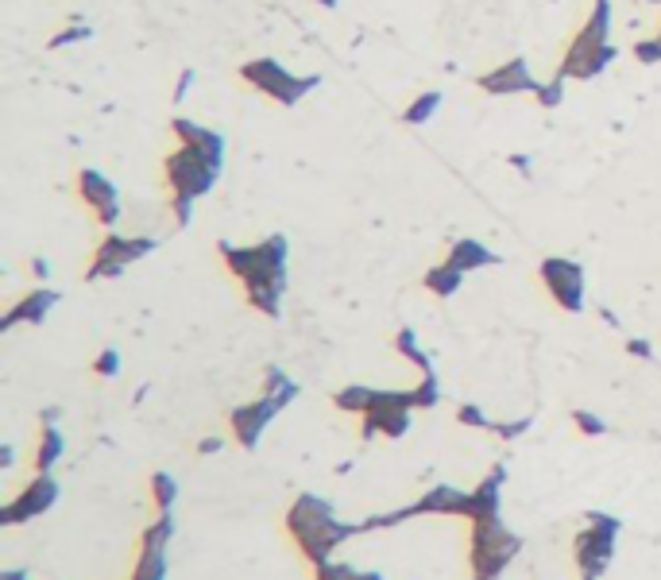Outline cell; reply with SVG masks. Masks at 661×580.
Returning <instances> with one entry per match:
<instances>
[{"mask_svg": "<svg viewBox=\"0 0 661 580\" xmlns=\"http://www.w3.org/2000/svg\"><path fill=\"white\" fill-rule=\"evenodd\" d=\"M221 171L217 159H209L202 147H178L171 159L163 163V182L171 186V198L178 202H198L205 190L213 186V178Z\"/></svg>", "mask_w": 661, "mask_h": 580, "instance_id": "obj_1", "label": "cell"}, {"mask_svg": "<svg viewBox=\"0 0 661 580\" xmlns=\"http://www.w3.org/2000/svg\"><path fill=\"white\" fill-rule=\"evenodd\" d=\"M240 78H244L248 86H256L259 93H267V97L283 101V105H294L306 89L317 86V78H294L290 70H283V66H279V62H271V58L244 62V66H240Z\"/></svg>", "mask_w": 661, "mask_h": 580, "instance_id": "obj_2", "label": "cell"}, {"mask_svg": "<svg viewBox=\"0 0 661 580\" xmlns=\"http://www.w3.org/2000/svg\"><path fill=\"white\" fill-rule=\"evenodd\" d=\"M155 248V240H147V236H140V240H124V236H116V232H109L101 244H97V252H93V263H89V279L93 275H116L124 263L140 260L144 252H151Z\"/></svg>", "mask_w": 661, "mask_h": 580, "instance_id": "obj_3", "label": "cell"}, {"mask_svg": "<svg viewBox=\"0 0 661 580\" xmlns=\"http://www.w3.org/2000/svg\"><path fill=\"white\" fill-rule=\"evenodd\" d=\"M476 86L484 89V93H495V97H511V93H538L542 82H534L526 58H511L507 66H495L488 74H480Z\"/></svg>", "mask_w": 661, "mask_h": 580, "instance_id": "obj_4", "label": "cell"}, {"mask_svg": "<svg viewBox=\"0 0 661 580\" xmlns=\"http://www.w3.org/2000/svg\"><path fill=\"white\" fill-rule=\"evenodd\" d=\"M78 194H82V202L89 205V213L109 229L116 221V213H120V202H116V190L109 178H101L97 171H82L78 174Z\"/></svg>", "mask_w": 661, "mask_h": 580, "instance_id": "obj_5", "label": "cell"}, {"mask_svg": "<svg viewBox=\"0 0 661 580\" xmlns=\"http://www.w3.org/2000/svg\"><path fill=\"white\" fill-rule=\"evenodd\" d=\"M542 279H546L549 294L565 306V310H576L580 306V267L569 260H546L542 263Z\"/></svg>", "mask_w": 661, "mask_h": 580, "instance_id": "obj_6", "label": "cell"}, {"mask_svg": "<svg viewBox=\"0 0 661 580\" xmlns=\"http://www.w3.org/2000/svg\"><path fill=\"white\" fill-rule=\"evenodd\" d=\"M171 128H174V136H178V144L202 147L209 159H217V163H221V155H225V140H221L217 132H209V128L194 124V120H174Z\"/></svg>", "mask_w": 661, "mask_h": 580, "instance_id": "obj_7", "label": "cell"}, {"mask_svg": "<svg viewBox=\"0 0 661 580\" xmlns=\"http://www.w3.org/2000/svg\"><path fill=\"white\" fill-rule=\"evenodd\" d=\"M495 256H491L488 248L480 244V240H460V244H453V252H449V263L453 267H460V271H472V267H484V263H491Z\"/></svg>", "mask_w": 661, "mask_h": 580, "instance_id": "obj_8", "label": "cell"}, {"mask_svg": "<svg viewBox=\"0 0 661 580\" xmlns=\"http://www.w3.org/2000/svg\"><path fill=\"white\" fill-rule=\"evenodd\" d=\"M460 275H464V271L445 260L441 267H433L430 275H426V287H430L433 294H453V290L460 287Z\"/></svg>", "mask_w": 661, "mask_h": 580, "instance_id": "obj_9", "label": "cell"}, {"mask_svg": "<svg viewBox=\"0 0 661 580\" xmlns=\"http://www.w3.org/2000/svg\"><path fill=\"white\" fill-rule=\"evenodd\" d=\"M51 302H55V294H51V290H35L28 302H20V306H16L12 314H8V321H4V325H12V321H20V318L39 321V314H43V310H47Z\"/></svg>", "mask_w": 661, "mask_h": 580, "instance_id": "obj_10", "label": "cell"}, {"mask_svg": "<svg viewBox=\"0 0 661 580\" xmlns=\"http://www.w3.org/2000/svg\"><path fill=\"white\" fill-rule=\"evenodd\" d=\"M437 105H441V93H422V97H414V105L403 109V120L406 124H426L437 113Z\"/></svg>", "mask_w": 661, "mask_h": 580, "instance_id": "obj_11", "label": "cell"}, {"mask_svg": "<svg viewBox=\"0 0 661 580\" xmlns=\"http://www.w3.org/2000/svg\"><path fill=\"white\" fill-rule=\"evenodd\" d=\"M565 82H569V78H561V74H553V78H549L546 86H538V93H534V97H538V105H546V109H553V105L561 101V93H565Z\"/></svg>", "mask_w": 661, "mask_h": 580, "instance_id": "obj_12", "label": "cell"}, {"mask_svg": "<svg viewBox=\"0 0 661 580\" xmlns=\"http://www.w3.org/2000/svg\"><path fill=\"white\" fill-rule=\"evenodd\" d=\"M634 58H638V62H661V35L638 39V43H634Z\"/></svg>", "mask_w": 661, "mask_h": 580, "instance_id": "obj_13", "label": "cell"}, {"mask_svg": "<svg viewBox=\"0 0 661 580\" xmlns=\"http://www.w3.org/2000/svg\"><path fill=\"white\" fill-rule=\"evenodd\" d=\"M78 39H89V28H70V31H58L51 39V47H62V43H78Z\"/></svg>", "mask_w": 661, "mask_h": 580, "instance_id": "obj_14", "label": "cell"}, {"mask_svg": "<svg viewBox=\"0 0 661 580\" xmlns=\"http://www.w3.org/2000/svg\"><path fill=\"white\" fill-rule=\"evenodd\" d=\"M97 368H101V372H113V368H116V356H113V352H105V356H101V364H97Z\"/></svg>", "mask_w": 661, "mask_h": 580, "instance_id": "obj_15", "label": "cell"}, {"mask_svg": "<svg viewBox=\"0 0 661 580\" xmlns=\"http://www.w3.org/2000/svg\"><path fill=\"white\" fill-rule=\"evenodd\" d=\"M317 4H325V8H333V4H337V0H317Z\"/></svg>", "mask_w": 661, "mask_h": 580, "instance_id": "obj_16", "label": "cell"}, {"mask_svg": "<svg viewBox=\"0 0 661 580\" xmlns=\"http://www.w3.org/2000/svg\"><path fill=\"white\" fill-rule=\"evenodd\" d=\"M658 35H661V28H658Z\"/></svg>", "mask_w": 661, "mask_h": 580, "instance_id": "obj_17", "label": "cell"}]
</instances>
